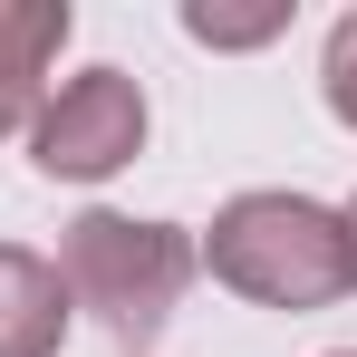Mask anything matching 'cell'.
Instances as JSON below:
<instances>
[{"label":"cell","instance_id":"9c48e42d","mask_svg":"<svg viewBox=\"0 0 357 357\" xmlns=\"http://www.w3.org/2000/svg\"><path fill=\"white\" fill-rule=\"evenodd\" d=\"M328 357H357V348H328Z\"/></svg>","mask_w":357,"mask_h":357},{"label":"cell","instance_id":"52a82bcc","mask_svg":"<svg viewBox=\"0 0 357 357\" xmlns=\"http://www.w3.org/2000/svg\"><path fill=\"white\" fill-rule=\"evenodd\" d=\"M319 97H328L338 126H357V10L328 29V49H319Z\"/></svg>","mask_w":357,"mask_h":357},{"label":"cell","instance_id":"6da1fadb","mask_svg":"<svg viewBox=\"0 0 357 357\" xmlns=\"http://www.w3.org/2000/svg\"><path fill=\"white\" fill-rule=\"evenodd\" d=\"M193 261L232 299L290 309V319H309V309H328V299L357 290L348 222H338V203H319V193H232V203L203 222Z\"/></svg>","mask_w":357,"mask_h":357},{"label":"cell","instance_id":"7a4b0ae2","mask_svg":"<svg viewBox=\"0 0 357 357\" xmlns=\"http://www.w3.org/2000/svg\"><path fill=\"white\" fill-rule=\"evenodd\" d=\"M193 232L183 222H135V213H77L59 232V290L68 309H87L116 348H155L174 328L183 290H193Z\"/></svg>","mask_w":357,"mask_h":357},{"label":"cell","instance_id":"277c9868","mask_svg":"<svg viewBox=\"0 0 357 357\" xmlns=\"http://www.w3.org/2000/svg\"><path fill=\"white\" fill-rule=\"evenodd\" d=\"M68 0H0V135L49 107V59L68 49Z\"/></svg>","mask_w":357,"mask_h":357},{"label":"cell","instance_id":"5b68a950","mask_svg":"<svg viewBox=\"0 0 357 357\" xmlns=\"http://www.w3.org/2000/svg\"><path fill=\"white\" fill-rule=\"evenodd\" d=\"M59 348H68L59 261H39L29 241H0V357H59Z\"/></svg>","mask_w":357,"mask_h":357},{"label":"cell","instance_id":"3957f363","mask_svg":"<svg viewBox=\"0 0 357 357\" xmlns=\"http://www.w3.org/2000/svg\"><path fill=\"white\" fill-rule=\"evenodd\" d=\"M145 87L126 68H77L59 77V97L29 116V165L49 183H107L145 155Z\"/></svg>","mask_w":357,"mask_h":357},{"label":"cell","instance_id":"8992f818","mask_svg":"<svg viewBox=\"0 0 357 357\" xmlns=\"http://www.w3.org/2000/svg\"><path fill=\"white\" fill-rule=\"evenodd\" d=\"M280 29H290V0H251V10L183 0V39H203V49H271Z\"/></svg>","mask_w":357,"mask_h":357},{"label":"cell","instance_id":"ba28073f","mask_svg":"<svg viewBox=\"0 0 357 357\" xmlns=\"http://www.w3.org/2000/svg\"><path fill=\"white\" fill-rule=\"evenodd\" d=\"M338 222H348V261H357V193H348V203H338Z\"/></svg>","mask_w":357,"mask_h":357}]
</instances>
